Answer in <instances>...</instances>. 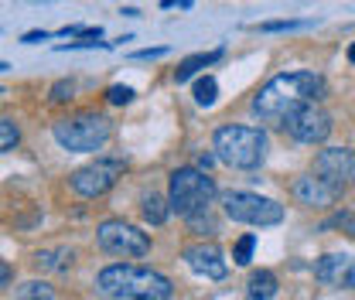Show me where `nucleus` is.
Instances as JSON below:
<instances>
[{"instance_id":"1","label":"nucleus","mask_w":355,"mask_h":300,"mask_svg":"<svg viewBox=\"0 0 355 300\" xmlns=\"http://www.w3.org/2000/svg\"><path fill=\"white\" fill-rule=\"evenodd\" d=\"M321 96H324V79L318 72H284L253 96V113L266 123H284L291 109L318 103Z\"/></svg>"},{"instance_id":"2","label":"nucleus","mask_w":355,"mask_h":300,"mask_svg":"<svg viewBox=\"0 0 355 300\" xmlns=\"http://www.w3.org/2000/svg\"><path fill=\"white\" fill-rule=\"evenodd\" d=\"M96 290L106 297L120 300H168L175 297V287L168 276L147 270V266H133V263H120V266H106L96 276Z\"/></svg>"},{"instance_id":"3","label":"nucleus","mask_w":355,"mask_h":300,"mask_svg":"<svg viewBox=\"0 0 355 300\" xmlns=\"http://www.w3.org/2000/svg\"><path fill=\"white\" fill-rule=\"evenodd\" d=\"M212 150L222 164L236 171H253L266 157V133L260 127H243V123H225L212 136Z\"/></svg>"},{"instance_id":"4","label":"nucleus","mask_w":355,"mask_h":300,"mask_svg":"<svg viewBox=\"0 0 355 300\" xmlns=\"http://www.w3.org/2000/svg\"><path fill=\"white\" fill-rule=\"evenodd\" d=\"M51 136L69 154H92V150H99L113 136V120L106 113L86 109V113H76V116L58 120L51 127Z\"/></svg>"},{"instance_id":"5","label":"nucleus","mask_w":355,"mask_h":300,"mask_svg":"<svg viewBox=\"0 0 355 300\" xmlns=\"http://www.w3.org/2000/svg\"><path fill=\"white\" fill-rule=\"evenodd\" d=\"M168 202H171V212H178L181 218H191V215L212 209V202H216V181L202 168H178V171H171Z\"/></svg>"},{"instance_id":"6","label":"nucleus","mask_w":355,"mask_h":300,"mask_svg":"<svg viewBox=\"0 0 355 300\" xmlns=\"http://www.w3.org/2000/svg\"><path fill=\"white\" fill-rule=\"evenodd\" d=\"M222 209L232 222H243V225H280L284 222V205L263 198V195H253V191H225L222 195Z\"/></svg>"},{"instance_id":"7","label":"nucleus","mask_w":355,"mask_h":300,"mask_svg":"<svg viewBox=\"0 0 355 300\" xmlns=\"http://www.w3.org/2000/svg\"><path fill=\"white\" fill-rule=\"evenodd\" d=\"M96 239H99V249L110 253V256L137 259V256H147V253H150V236L140 232L130 222H123V218H106V222H99Z\"/></svg>"},{"instance_id":"8","label":"nucleus","mask_w":355,"mask_h":300,"mask_svg":"<svg viewBox=\"0 0 355 300\" xmlns=\"http://www.w3.org/2000/svg\"><path fill=\"white\" fill-rule=\"evenodd\" d=\"M127 171V161L123 157H96L92 164L79 168V171L69 177L72 191L79 198H103L106 191H113V184L123 177Z\"/></svg>"},{"instance_id":"9","label":"nucleus","mask_w":355,"mask_h":300,"mask_svg":"<svg viewBox=\"0 0 355 300\" xmlns=\"http://www.w3.org/2000/svg\"><path fill=\"white\" fill-rule=\"evenodd\" d=\"M280 127L287 130L297 143H324V140L331 136V127H335V123H331L328 109H321L318 103H304V106L291 109Z\"/></svg>"},{"instance_id":"10","label":"nucleus","mask_w":355,"mask_h":300,"mask_svg":"<svg viewBox=\"0 0 355 300\" xmlns=\"http://www.w3.org/2000/svg\"><path fill=\"white\" fill-rule=\"evenodd\" d=\"M342 191H345V184H338V181H331V177H324V174H318V171L301 174L291 184L294 202L304 205V209H328V205H335L342 198Z\"/></svg>"},{"instance_id":"11","label":"nucleus","mask_w":355,"mask_h":300,"mask_svg":"<svg viewBox=\"0 0 355 300\" xmlns=\"http://www.w3.org/2000/svg\"><path fill=\"white\" fill-rule=\"evenodd\" d=\"M181 259L188 263L191 273H198L205 280H225V273H229V266L222 259V249L216 242H195V246H188L181 253Z\"/></svg>"},{"instance_id":"12","label":"nucleus","mask_w":355,"mask_h":300,"mask_svg":"<svg viewBox=\"0 0 355 300\" xmlns=\"http://www.w3.org/2000/svg\"><path fill=\"white\" fill-rule=\"evenodd\" d=\"M314 171L331 177V181H338V184L352 181L355 177V150H349V147H324V150L318 154V161H314Z\"/></svg>"},{"instance_id":"13","label":"nucleus","mask_w":355,"mask_h":300,"mask_svg":"<svg viewBox=\"0 0 355 300\" xmlns=\"http://www.w3.org/2000/svg\"><path fill=\"white\" fill-rule=\"evenodd\" d=\"M349 266H352V259L345 256V253H324V256L314 263V280L324 283V287H335V283L345 280Z\"/></svg>"},{"instance_id":"14","label":"nucleus","mask_w":355,"mask_h":300,"mask_svg":"<svg viewBox=\"0 0 355 300\" xmlns=\"http://www.w3.org/2000/svg\"><path fill=\"white\" fill-rule=\"evenodd\" d=\"M219 58H222V48H216V51H195V55L181 58V65L175 69V82H178V86H181V82H188L191 76H198L202 69L216 65Z\"/></svg>"},{"instance_id":"15","label":"nucleus","mask_w":355,"mask_h":300,"mask_svg":"<svg viewBox=\"0 0 355 300\" xmlns=\"http://www.w3.org/2000/svg\"><path fill=\"white\" fill-rule=\"evenodd\" d=\"M246 297H253V300L277 297V276L270 270H253L250 280H246Z\"/></svg>"},{"instance_id":"16","label":"nucleus","mask_w":355,"mask_h":300,"mask_svg":"<svg viewBox=\"0 0 355 300\" xmlns=\"http://www.w3.org/2000/svg\"><path fill=\"white\" fill-rule=\"evenodd\" d=\"M140 215H144V222H150V225H164L168 215H171V202H164L157 191H147V195L140 198Z\"/></svg>"},{"instance_id":"17","label":"nucleus","mask_w":355,"mask_h":300,"mask_svg":"<svg viewBox=\"0 0 355 300\" xmlns=\"http://www.w3.org/2000/svg\"><path fill=\"white\" fill-rule=\"evenodd\" d=\"M72 253H69V249H62V253H38V256H35V266H38V270H69V266H72Z\"/></svg>"},{"instance_id":"18","label":"nucleus","mask_w":355,"mask_h":300,"mask_svg":"<svg viewBox=\"0 0 355 300\" xmlns=\"http://www.w3.org/2000/svg\"><path fill=\"white\" fill-rule=\"evenodd\" d=\"M216 96H219V82H216V76H202V79L195 82V103H198V106H212V103H216Z\"/></svg>"},{"instance_id":"19","label":"nucleus","mask_w":355,"mask_h":300,"mask_svg":"<svg viewBox=\"0 0 355 300\" xmlns=\"http://www.w3.org/2000/svg\"><path fill=\"white\" fill-rule=\"evenodd\" d=\"M253 249H257V236H253V232L239 236V242L232 246V263H236V266H250V259H253Z\"/></svg>"},{"instance_id":"20","label":"nucleus","mask_w":355,"mask_h":300,"mask_svg":"<svg viewBox=\"0 0 355 300\" xmlns=\"http://www.w3.org/2000/svg\"><path fill=\"white\" fill-rule=\"evenodd\" d=\"M17 143H21V130H17V123H14L10 116H3V120H0V150L10 154Z\"/></svg>"},{"instance_id":"21","label":"nucleus","mask_w":355,"mask_h":300,"mask_svg":"<svg viewBox=\"0 0 355 300\" xmlns=\"http://www.w3.org/2000/svg\"><path fill=\"white\" fill-rule=\"evenodd\" d=\"M72 99H76V79H62V82H55L51 92H48V103H55V106L72 103Z\"/></svg>"},{"instance_id":"22","label":"nucleus","mask_w":355,"mask_h":300,"mask_svg":"<svg viewBox=\"0 0 355 300\" xmlns=\"http://www.w3.org/2000/svg\"><path fill=\"white\" fill-rule=\"evenodd\" d=\"M14 297H21V300H28V297H44V300H51L55 297V290L44 283V280H31V283H24V287H17L14 290Z\"/></svg>"},{"instance_id":"23","label":"nucleus","mask_w":355,"mask_h":300,"mask_svg":"<svg viewBox=\"0 0 355 300\" xmlns=\"http://www.w3.org/2000/svg\"><path fill=\"white\" fill-rule=\"evenodd\" d=\"M297 28H308V21H263L257 31H263V35H280V31H297Z\"/></svg>"},{"instance_id":"24","label":"nucleus","mask_w":355,"mask_h":300,"mask_svg":"<svg viewBox=\"0 0 355 300\" xmlns=\"http://www.w3.org/2000/svg\"><path fill=\"white\" fill-rule=\"evenodd\" d=\"M188 222H191V229H195L198 236H216V218L209 215V209H205V212H198V215H191Z\"/></svg>"},{"instance_id":"25","label":"nucleus","mask_w":355,"mask_h":300,"mask_svg":"<svg viewBox=\"0 0 355 300\" xmlns=\"http://www.w3.org/2000/svg\"><path fill=\"white\" fill-rule=\"evenodd\" d=\"M331 225H335V229H342L345 236H352L355 239V212H338L331 222H324V229H331Z\"/></svg>"},{"instance_id":"26","label":"nucleus","mask_w":355,"mask_h":300,"mask_svg":"<svg viewBox=\"0 0 355 300\" xmlns=\"http://www.w3.org/2000/svg\"><path fill=\"white\" fill-rule=\"evenodd\" d=\"M133 96H137V92H133L130 86H110L106 89V99H110L113 106H127V103H133Z\"/></svg>"},{"instance_id":"27","label":"nucleus","mask_w":355,"mask_h":300,"mask_svg":"<svg viewBox=\"0 0 355 300\" xmlns=\"http://www.w3.org/2000/svg\"><path fill=\"white\" fill-rule=\"evenodd\" d=\"M76 48H113V42H99V38H89V35H83L79 42L58 44V51H76Z\"/></svg>"},{"instance_id":"28","label":"nucleus","mask_w":355,"mask_h":300,"mask_svg":"<svg viewBox=\"0 0 355 300\" xmlns=\"http://www.w3.org/2000/svg\"><path fill=\"white\" fill-rule=\"evenodd\" d=\"M168 55V44H161V48H140V51H133L130 58L133 62H154V58H164Z\"/></svg>"},{"instance_id":"29","label":"nucleus","mask_w":355,"mask_h":300,"mask_svg":"<svg viewBox=\"0 0 355 300\" xmlns=\"http://www.w3.org/2000/svg\"><path fill=\"white\" fill-rule=\"evenodd\" d=\"M48 38H51V31H28V35H21L24 44H38V42H48Z\"/></svg>"},{"instance_id":"30","label":"nucleus","mask_w":355,"mask_h":300,"mask_svg":"<svg viewBox=\"0 0 355 300\" xmlns=\"http://www.w3.org/2000/svg\"><path fill=\"white\" fill-rule=\"evenodd\" d=\"M212 164H216V150H212V154H198V168H202V171H209Z\"/></svg>"},{"instance_id":"31","label":"nucleus","mask_w":355,"mask_h":300,"mask_svg":"<svg viewBox=\"0 0 355 300\" xmlns=\"http://www.w3.org/2000/svg\"><path fill=\"white\" fill-rule=\"evenodd\" d=\"M191 3H195V0H161V7H164V10H168V7H181V10H188Z\"/></svg>"},{"instance_id":"32","label":"nucleus","mask_w":355,"mask_h":300,"mask_svg":"<svg viewBox=\"0 0 355 300\" xmlns=\"http://www.w3.org/2000/svg\"><path fill=\"white\" fill-rule=\"evenodd\" d=\"M342 287H345V290H355V259H352V266H349V273H345V280H342Z\"/></svg>"},{"instance_id":"33","label":"nucleus","mask_w":355,"mask_h":300,"mask_svg":"<svg viewBox=\"0 0 355 300\" xmlns=\"http://www.w3.org/2000/svg\"><path fill=\"white\" fill-rule=\"evenodd\" d=\"M10 276H14V270H10V263H3V266H0V283L10 287Z\"/></svg>"},{"instance_id":"34","label":"nucleus","mask_w":355,"mask_h":300,"mask_svg":"<svg viewBox=\"0 0 355 300\" xmlns=\"http://www.w3.org/2000/svg\"><path fill=\"white\" fill-rule=\"evenodd\" d=\"M120 14H123V17H140V10H137V7H123Z\"/></svg>"},{"instance_id":"35","label":"nucleus","mask_w":355,"mask_h":300,"mask_svg":"<svg viewBox=\"0 0 355 300\" xmlns=\"http://www.w3.org/2000/svg\"><path fill=\"white\" fill-rule=\"evenodd\" d=\"M345 58H349V62H352V65H355V42L349 44V51H345Z\"/></svg>"}]
</instances>
